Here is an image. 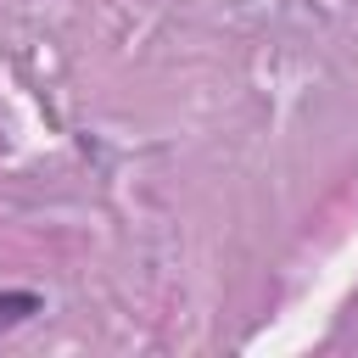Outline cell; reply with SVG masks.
<instances>
[{"instance_id": "cell-1", "label": "cell", "mask_w": 358, "mask_h": 358, "mask_svg": "<svg viewBox=\"0 0 358 358\" xmlns=\"http://www.w3.org/2000/svg\"><path fill=\"white\" fill-rule=\"evenodd\" d=\"M28 313H39V296L34 291H0V336L17 330Z\"/></svg>"}]
</instances>
